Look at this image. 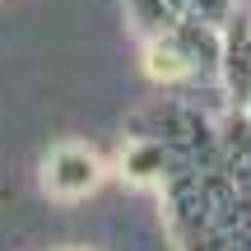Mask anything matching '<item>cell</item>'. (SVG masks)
<instances>
[{
    "label": "cell",
    "mask_w": 251,
    "mask_h": 251,
    "mask_svg": "<svg viewBox=\"0 0 251 251\" xmlns=\"http://www.w3.org/2000/svg\"><path fill=\"white\" fill-rule=\"evenodd\" d=\"M42 181H47L51 196L79 200L102 181V163H98V153H89L84 144H56V149L47 153V177Z\"/></svg>",
    "instance_id": "obj_1"
},
{
    "label": "cell",
    "mask_w": 251,
    "mask_h": 251,
    "mask_svg": "<svg viewBox=\"0 0 251 251\" xmlns=\"http://www.w3.org/2000/svg\"><path fill=\"white\" fill-rule=\"evenodd\" d=\"M149 75H158V79H177V75H186V65H181L177 51H163V47H153V51H149Z\"/></svg>",
    "instance_id": "obj_2"
}]
</instances>
